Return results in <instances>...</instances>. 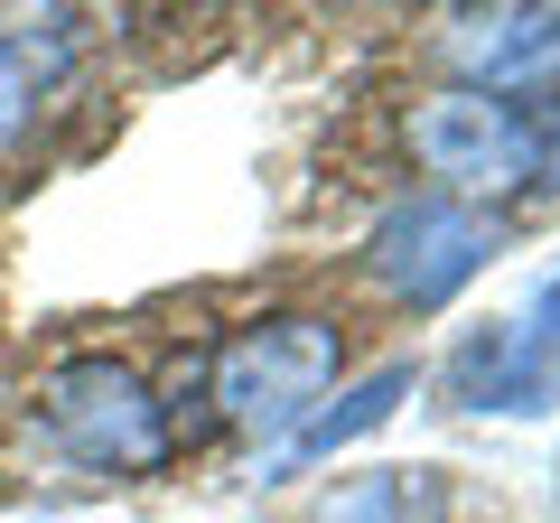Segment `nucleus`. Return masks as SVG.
<instances>
[{
  "label": "nucleus",
  "mask_w": 560,
  "mask_h": 523,
  "mask_svg": "<svg viewBox=\"0 0 560 523\" xmlns=\"http://www.w3.org/2000/svg\"><path fill=\"white\" fill-rule=\"evenodd\" d=\"M337 364H346V337L327 318H300V309L290 318H261L215 356V411L234 430H253V440H290L327 403Z\"/></svg>",
  "instance_id": "2"
},
{
  "label": "nucleus",
  "mask_w": 560,
  "mask_h": 523,
  "mask_svg": "<svg viewBox=\"0 0 560 523\" xmlns=\"http://www.w3.org/2000/svg\"><path fill=\"white\" fill-rule=\"evenodd\" d=\"M551 318H560V281H551Z\"/></svg>",
  "instance_id": "10"
},
{
  "label": "nucleus",
  "mask_w": 560,
  "mask_h": 523,
  "mask_svg": "<svg viewBox=\"0 0 560 523\" xmlns=\"http://www.w3.org/2000/svg\"><path fill=\"white\" fill-rule=\"evenodd\" d=\"M28 121V66H20V38H0V131Z\"/></svg>",
  "instance_id": "9"
},
{
  "label": "nucleus",
  "mask_w": 560,
  "mask_h": 523,
  "mask_svg": "<svg viewBox=\"0 0 560 523\" xmlns=\"http://www.w3.org/2000/svg\"><path fill=\"white\" fill-rule=\"evenodd\" d=\"M401 393H411V374H401V364L364 374L355 393H337L327 411H308V421L290 430V458H300V467H308V458H337L346 440H364V430H383V421H393V403H401Z\"/></svg>",
  "instance_id": "8"
},
{
  "label": "nucleus",
  "mask_w": 560,
  "mask_h": 523,
  "mask_svg": "<svg viewBox=\"0 0 560 523\" xmlns=\"http://www.w3.org/2000/svg\"><path fill=\"white\" fill-rule=\"evenodd\" d=\"M448 66L467 94L495 103H560V0H504V10H458L448 20Z\"/></svg>",
  "instance_id": "5"
},
{
  "label": "nucleus",
  "mask_w": 560,
  "mask_h": 523,
  "mask_svg": "<svg viewBox=\"0 0 560 523\" xmlns=\"http://www.w3.org/2000/svg\"><path fill=\"white\" fill-rule=\"evenodd\" d=\"M486 262H495V224L458 197H411L374 224L364 243V271L393 290L401 309H448L467 281H477Z\"/></svg>",
  "instance_id": "4"
},
{
  "label": "nucleus",
  "mask_w": 560,
  "mask_h": 523,
  "mask_svg": "<svg viewBox=\"0 0 560 523\" xmlns=\"http://www.w3.org/2000/svg\"><path fill=\"white\" fill-rule=\"evenodd\" d=\"M308 523H448V486L440 467H374V477H346Z\"/></svg>",
  "instance_id": "7"
},
{
  "label": "nucleus",
  "mask_w": 560,
  "mask_h": 523,
  "mask_svg": "<svg viewBox=\"0 0 560 523\" xmlns=\"http://www.w3.org/2000/svg\"><path fill=\"white\" fill-rule=\"evenodd\" d=\"M38 403H47L57 449L84 458V467H103V477H150V467H168V411L121 356H66Z\"/></svg>",
  "instance_id": "3"
},
{
  "label": "nucleus",
  "mask_w": 560,
  "mask_h": 523,
  "mask_svg": "<svg viewBox=\"0 0 560 523\" xmlns=\"http://www.w3.org/2000/svg\"><path fill=\"white\" fill-rule=\"evenodd\" d=\"M401 141H411V160L430 168V178H448V197H458V206H467V197H514V187H551V178H560V131H551V121L523 113V103L467 94V84L411 103Z\"/></svg>",
  "instance_id": "1"
},
{
  "label": "nucleus",
  "mask_w": 560,
  "mask_h": 523,
  "mask_svg": "<svg viewBox=\"0 0 560 523\" xmlns=\"http://www.w3.org/2000/svg\"><path fill=\"white\" fill-rule=\"evenodd\" d=\"M448 393H458L467 411H541L560 393V337H541V327H523V318L477 327V337L448 356Z\"/></svg>",
  "instance_id": "6"
}]
</instances>
